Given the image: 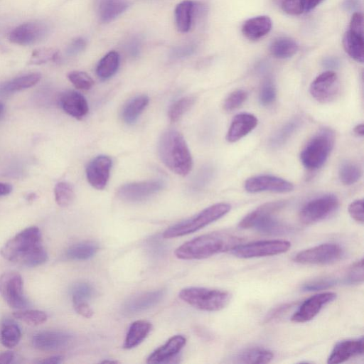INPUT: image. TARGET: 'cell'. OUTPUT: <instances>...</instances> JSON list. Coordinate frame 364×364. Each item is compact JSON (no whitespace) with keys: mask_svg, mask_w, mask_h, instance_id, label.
<instances>
[{"mask_svg":"<svg viewBox=\"0 0 364 364\" xmlns=\"http://www.w3.org/2000/svg\"><path fill=\"white\" fill-rule=\"evenodd\" d=\"M0 254L10 262L28 267L39 266L48 259L41 230L36 226L26 228L11 237L1 248Z\"/></svg>","mask_w":364,"mask_h":364,"instance_id":"6da1fadb","label":"cell"},{"mask_svg":"<svg viewBox=\"0 0 364 364\" xmlns=\"http://www.w3.org/2000/svg\"><path fill=\"white\" fill-rule=\"evenodd\" d=\"M242 238L225 231H215L184 242L175 251L181 259H201L231 251L241 244Z\"/></svg>","mask_w":364,"mask_h":364,"instance_id":"7a4b0ae2","label":"cell"},{"mask_svg":"<svg viewBox=\"0 0 364 364\" xmlns=\"http://www.w3.org/2000/svg\"><path fill=\"white\" fill-rule=\"evenodd\" d=\"M161 161L173 173L187 175L192 168L193 159L183 135L174 129L163 133L158 145Z\"/></svg>","mask_w":364,"mask_h":364,"instance_id":"3957f363","label":"cell"},{"mask_svg":"<svg viewBox=\"0 0 364 364\" xmlns=\"http://www.w3.org/2000/svg\"><path fill=\"white\" fill-rule=\"evenodd\" d=\"M285 205L282 200L264 203L246 215L240 222L243 229L253 228L266 235H279L287 232L289 227L278 220L275 213Z\"/></svg>","mask_w":364,"mask_h":364,"instance_id":"277c9868","label":"cell"},{"mask_svg":"<svg viewBox=\"0 0 364 364\" xmlns=\"http://www.w3.org/2000/svg\"><path fill=\"white\" fill-rule=\"evenodd\" d=\"M230 209L231 205L227 203L213 204L190 218L167 228L164 232L163 237L169 239L193 233L221 218Z\"/></svg>","mask_w":364,"mask_h":364,"instance_id":"5b68a950","label":"cell"},{"mask_svg":"<svg viewBox=\"0 0 364 364\" xmlns=\"http://www.w3.org/2000/svg\"><path fill=\"white\" fill-rule=\"evenodd\" d=\"M335 142L333 130L323 128L307 143L300 154L303 166L311 171L321 167L327 160Z\"/></svg>","mask_w":364,"mask_h":364,"instance_id":"8992f818","label":"cell"},{"mask_svg":"<svg viewBox=\"0 0 364 364\" xmlns=\"http://www.w3.org/2000/svg\"><path fill=\"white\" fill-rule=\"evenodd\" d=\"M179 298L193 307L205 311H218L229 303V292L204 287H187L178 294Z\"/></svg>","mask_w":364,"mask_h":364,"instance_id":"52a82bcc","label":"cell"},{"mask_svg":"<svg viewBox=\"0 0 364 364\" xmlns=\"http://www.w3.org/2000/svg\"><path fill=\"white\" fill-rule=\"evenodd\" d=\"M336 196L326 194L308 201L299 212L300 220L304 224L321 221L332 215L338 208Z\"/></svg>","mask_w":364,"mask_h":364,"instance_id":"ba28073f","label":"cell"},{"mask_svg":"<svg viewBox=\"0 0 364 364\" xmlns=\"http://www.w3.org/2000/svg\"><path fill=\"white\" fill-rule=\"evenodd\" d=\"M291 243L286 240H260L235 247L232 253L243 259L277 255L287 252Z\"/></svg>","mask_w":364,"mask_h":364,"instance_id":"9c48e42d","label":"cell"},{"mask_svg":"<svg viewBox=\"0 0 364 364\" xmlns=\"http://www.w3.org/2000/svg\"><path fill=\"white\" fill-rule=\"evenodd\" d=\"M0 294L13 309L20 310L28 306L23 295V279L16 272H7L0 275Z\"/></svg>","mask_w":364,"mask_h":364,"instance_id":"30bf717a","label":"cell"},{"mask_svg":"<svg viewBox=\"0 0 364 364\" xmlns=\"http://www.w3.org/2000/svg\"><path fill=\"white\" fill-rule=\"evenodd\" d=\"M343 255L341 247L335 243H325L298 252L294 257L296 262L308 264H329Z\"/></svg>","mask_w":364,"mask_h":364,"instance_id":"8fae6325","label":"cell"},{"mask_svg":"<svg viewBox=\"0 0 364 364\" xmlns=\"http://www.w3.org/2000/svg\"><path fill=\"white\" fill-rule=\"evenodd\" d=\"M164 187V183L161 180L129 183L120 186L117 191V196L123 201L138 203L149 199Z\"/></svg>","mask_w":364,"mask_h":364,"instance_id":"7c38bea8","label":"cell"},{"mask_svg":"<svg viewBox=\"0 0 364 364\" xmlns=\"http://www.w3.org/2000/svg\"><path fill=\"white\" fill-rule=\"evenodd\" d=\"M50 26L43 21L23 23L14 28L8 35L9 40L15 44L29 46L36 43L46 37Z\"/></svg>","mask_w":364,"mask_h":364,"instance_id":"4fadbf2b","label":"cell"},{"mask_svg":"<svg viewBox=\"0 0 364 364\" xmlns=\"http://www.w3.org/2000/svg\"><path fill=\"white\" fill-rule=\"evenodd\" d=\"M339 90L338 76L332 70H327L318 75L309 87L311 95L321 103H328L335 100Z\"/></svg>","mask_w":364,"mask_h":364,"instance_id":"5bb4252c","label":"cell"},{"mask_svg":"<svg viewBox=\"0 0 364 364\" xmlns=\"http://www.w3.org/2000/svg\"><path fill=\"white\" fill-rule=\"evenodd\" d=\"M244 188L252 193L259 192L287 193L294 189V184L280 177L272 175H257L247 178Z\"/></svg>","mask_w":364,"mask_h":364,"instance_id":"9a60e30c","label":"cell"},{"mask_svg":"<svg viewBox=\"0 0 364 364\" xmlns=\"http://www.w3.org/2000/svg\"><path fill=\"white\" fill-rule=\"evenodd\" d=\"M336 298V294L326 291L314 294L306 299L294 313L291 321L295 323H305L314 318L324 306Z\"/></svg>","mask_w":364,"mask_h":364,"instance_id":"2e32d148","label":"cell"},{"mask_svg":"<svg viewBox=\"0 0 364 364\" xmlns=\"http://www.w3.org/2000/svg\"><path fill=\"white\" fill-rule=\"evenodd\" d=\"M112 164V159L105 155H100L92 159L86 168V176L89 183L98 190L105 188L109 178Z\"/></svg>","mask_w":364,"mask_h":364,"instance_id":"e0dca14e","label":"cell"},{"mask_svg":"<svg viewBox=\"0 0 364 364\" xmlns=\"http://www.w3.org/2000/svg\"><path fill=\"white\" fill-rule=\"evenodd\" d=\"M72 336L63 331H45L36 333L32 339L35 348L41 351H55L67 346Z\"/></svg>","mask_w":364,"mask_h":364,"instance_id":"ac0fdd59","label":"cell"},{"mask_svg":"<svg viewBox=\"0 0 364 364\" xmlns=\"http://www.w3.org/2000/svg\"><path fill=\"white\" fill-rule=\"evenodd\" d=\"M364 350L363 337L348 339L337 343L331 350L327 363L338 364L343 363L351 358L362 355Z\"/></svg>","mask_w":364,"mask_h":364,"instance_id":"d6986e66","label":"cell"},{"mask_svg":"<svg viewBox=\"0 0 364 364\" xmlns=\"http://www.w3.org/2000/svg\"><path fill=\"white\" fill-rule=\"evenodd\" d=\"M258 124L257 117L250 113H240L232 119L226 135V139L230 143L236 142L252 130Z\"/></svg>","mask_w":364,"mask_h":364,"instance_id":"ffe728a7","label":"cell"},{"mask_svg":"<svg viewBox=\"0 0 364 364\" xmlns=\"http://www.w3.org/2000/svg\"><path fill=\"white\" fill-rule=\"evenodd\" d=\"M186 339L181 335L171 337L164 345L153 351L147 358L148 363H168L186 345Z\"/></svg>","mask_w":364,"mask_h":364,"instance_id":"44dd1931","label":"cell"},{"mask_svg":"<svg viewBox=\"0 0 364 364\" xmlns=\"http://www.w3.org/2000/svg\"><path fill=\"white\" fill-rule=\"evenodd\" d=\"M164 294V289H159L136 295L124 303L123 311L128 314L144 311L159 303Z\"/></svg>","mask_w":364,"mask_h":364,"instance_id":"7402d4cb","label":"cell"},{"mask_svg":"<svg viewBox=\"0 0 364 364\" xmlns=\"http://www.w3.org/2000/svg\"><path fill=\"white\" fill-rule=\"evenodd\" d=\"M59 104L65 113L76 119H82L89 110L85 97L74 90H68L61 94Z\"/></svg>","mask_w":364,"mask_h":364,"instance_id":"603a6c76","label":"cell"},{"mask_svg":"<svg viewBox=\"0 0 364 364\" xmlns=\"http://www.w3.org/2000/svg\"><path fill=\"white\" fill-rule=\"evenodd\" d=\"M271 28L270 18L267 16H259L247 20L242 27V32L249 40L255 41L266 36Z\"/></svg>","mask_w":364,"mask_h":364,"instance_id":"cb8c5ba5","label":"cell"},{"mask_svg":"<svg viewBox=\"0 0 364 364\" xmlns=\"http://www.w3.org/2000/svg\"><path fill=\"white\" fill-rule=\"evenodd\" d=\"M128 0H100L97 13L100 20L108 23L116 18L129 7Z\"/></svg>","mask_w":364,"mask_h":364,"instance_id":"d4e9b609","label":"cell"},{"mask_svg":"<svg viewBox=\"0 0 364 364\" xmlns=\"http://www.w3.org/2000/svg\"><path fill=\"white\" fill-rule=\"evenodd\" d=\"M151 324L145 320L134 321L129 326L124 340V348H133L139 345L149 335Z\"/></svg>","mask_w":364,"mask_h":364,"instance_id":"484cf974","label":"cell"},{"mask_svg":"<svg viewBox=\"0 0 364 364\" xmlns=\"http://www.w3.org/2000/svg\"><path fill=\"white\" fill-rule=\"evenodd\" d=\"M363 39V34L348 30L345 33L342 41L344 50L348 55L361 63L364 60Z\"/></svg>","mask_w":364,"mask_h":364,"instance_id":"4316f807","label":"cell"},{"mask_svg":"<svg viewBox=\"0 0 364 364\" xmlns=\"http://www.w3.org/2000/svg\"><path fill=\"white\" fill-rule=\"evenodd\" d=\"M149 102V98L145 95H137L130 99L122 110L121 116L123 121L128 124L134 123L147 107Z\"/></svg>","mask_w":364,"mask_h":364,"instance_id":"83f0119b","label":"cell"},{"mask_svg":"<svg viewBox=\"0 0 364 364\" xmlns=\"http://www.w3.org/2000/svg\"><path fill=\"white\" fill-rule=\"evenodd\" d=\"M195 4L190 0H184L177 4L175 9V19L178 31L188 32L192 24Z\"/></svg>","mask_w":364,"mask_h":364,"instance_id":"f1b7e54d","label":"cell"},{"mask_svg":"<svg viewBox=\"0 0 364 364\" xmlns=\"http://www.w3.org/2000/svg\"><path fill=\"white\" fill-rule=\"evenodd\" d=\"M41 75L38 73L26 74L13 78L0 85V92L11 93L29 88L36 85L41 79Z\"/></svg>","mask_w":364,"mask_h":364,"instance_id":"f546056e","label":"cell"},{"mask_svg":"<svg viewBox=\"0 0 364 364\" xmlns=\"http://www.w3.org/2000/svg\"><path fill=\"white\" fill-rule=\"evenodd\" d=\"M274 358L269 350L262 348H250L239 353L235 357L237 363L256 364L267 363Z\"/></svg>","mask_w":364,"mask_h":364,"instance_id":"4dcf8cb0","label":"cell"},{"mask_svg":"<svg viewBox=\"0 0 364 364\" xmlns=\"http://www.w3.org/2000/svg\"><path fill=\"white\" fill-rule=\"evenodd\" d=\"M97 243L93 241H84L71 245L65 252V256L72 260H87L92 257L98 251Z\"/></svg>","mask_w":364,"mask_h":364,"instance_id":"1f68e13d","label":"cell"},{"mask_svg":"<svg viewBox=\"0 0 364 364\" xmlns=\"http://www.w3.org/2000/svg\"><path fill=\"white\" fill-rule=\"evenodd\" d=\"M298 50L297 43L289 37H279L274 39L270 46L272 55L279 59H286L293 56Z\"/></svg>","mask_w":364,"mask_h":364,"instance_id":"d6a6232c","label":"cell"},{"mask_svg":"<svg viewBox=\"0 0 364 364\" xmlns=\"http://www.w3.org/2000/svg\"><path fill=\"white\" fill-rule=\"evenodd\" d=\"M119 65V55L116 51H109L99 61L97 68V75L102 80L112 77L117 72Z\"/></svg>","mask_w":364,"mask_h":364,"instance_id":"836d02e7","label":"cell"},{"mask_svg":"<svg viewBox=\"0 0 364 364\" xmlns=\"http://www.w3.org/2000/svg\"><path fill=\"white\" fill-rule=\"evenodd\" d=\"M299 117L293 118L282 125L271 137L269 144L272 148H279L283 146L301 124Z\"/></svg>","mask_w":364,"mask_h":364,"instance_id":"e575fe53","label":"cell"},{"mask_svg":"<svg viewBox=\"0 0 364 364\" xmlns=\"http://www.w3.org/2000/svg\"><path fill=\"white\" fill-rule=\"evenodd\" d=\"M21 329L18 326L11 320L3 321L0 328V342L6 348H14L20 341Z\"/></svg>","mask_w":364,"mask_h":364,"instance_id":"d590c367","label":"cell"},{"mask_svg":"<svg viewBox=\"0 0 364 364\" xmlns=\"http://www.w3.org/2000/svg\"><path fill=\"white\" fill-rule=\"evenodd\" d=\"M338 176L343 184L351 186L361 178L362 169L357 163L347 160L341 163Z\"/></svg>","mask_w":364,"mask_h":364,"instance_id":"8d00e7d4","label":"cell"},{"mask_svg":"<svg viewBox=\"0 0 364 364\" xmlns=\"http://www.w3.org/2000/svg\"><path fill=\"white\" fill-rule=\"evenodd\" d=\"M195 96H186L176 100L168 109V117L171 122H176L185 113H186L195 104Z\"/></svg>","mask_w":364,"mask_h":364,"instance_id":"74e56055","label":"cell"},{"mask_svg":"<svg viewBox=\"0 0 364 364\" xmlns=\"http://www.w3.org/2000/svg\"><path fill=\"white\" fill-rule=\"evenodd\" d=\"M56 203L60 207H67L74 200L75 192L71 184L67 182H59L54 188Z\"/></svg>","mask_w":364,"mask_h":364,"instance_id":"f35d334b","label":"cell"},{"mask_svg":"<svg viewBox=\"0 0 364 364\" xmlns=\"http://www.w3.org/2000/svg\"><path fill=\"white\" fill-rule=\"evenodd\" d=\"M14 318L31 326H38L45 323L47 320V314L41 310H23L20 309L14 312Z\"/></svg>","mask_w":364,"mask_h":364,"instance_id":"ab89813d","label":"cell"},{"mask_svg":"<svg viewBox=\"0 0 364 364\" xmlns=\"http://www.w3.org/2000/svg\"><path fill=\"white\" fill-rule=\"evenodd\" d=\"M70 294L73 303L87 301L94 294V289L91 284L85 282L74 284L70 289Z\"/></svg>","mask_w":364,"mask_h":364,"instance_id":"60d3db41","label":"cell"},{"mask_svg":"<svg viewBox=\"0 0 364 364\" xmlns=\"http://www.w3.org/2000/svg\"><path fill=\"white\" fill-rule=\"evenodd\" d=\"M247 92L242 89L232 91L225 98L223 108L225 111L231 112L239 108L247 100Z\"/></svg>","mask_w":364,"mask_h":364,"instance_id":"b9f144b4","label":"cell"},{"mask_svg":"<svg viewBox=\"0 0 364 364\" xmlns=\"http://www.w3.org/2000/svg\"><path fill=\"white\" fill-rule=\"evenodd\" d=\"M277 91L274 84L270 79L265 80L259 90V101L263 106L272 105L276 100Z\"/></svg>","mask_w":364,"mask_h":364,"instance_id":"7bdbcfd3","label":"cell"},{"mask_svg":"<svg viewBox=\"0 0 364 364\" xmlns=\"http://www.w3.org/2000/svg\"><path fill=\"white\" fill-rule=\"evenodd\" d=\"M60 56L59 52L50 48H38L33 50L30 63L32 64H41L52 60L58 62Z\"/></svg>","mask_w":364,"mask_h":364,"instance_id":"ee69618b","label":"cell"},{"mask_svg":"<svg viewBox=\"0 0 364 364\" xmlns=\"http://www.w3.org/2000/svg\"><path fill=\"white\" fill-rule=\"evenodd\" d=\"M68 77L71 83L80 90H89L94 85L92 78L82 71H72L68 73Z\"/></svg>","mask_w":364,"mask_h":364,"instance_id":"f6af8a7d","label":"cell"},{"mask_svg":"<svg viewBox=\"0 0 364 364\" xmlns=\"http://www.w3.org/2000/svg\"><path fill=\"white\" fill-rule=\"evenodd\" d=\"M363 281V259L354 263L349 269L343 279L346 284H358Z\"/></svg>","mask_w":364,"mask_h":364,"instance_id":"bcb514c9","label":"cell"},{"mask_svg":"<svg viewBox=\"0 0 364 364\" xmlns=\"http://www.w3.org/2000/svg\"><path fill=\"white\" fill-rule=\"evenodd\" d=\"M337 283V280L333 278H323L304 284L301 289L304 291H312L326 289Z\"/></svg>","mask_w":364,"mask_h":364,"instance_id":"7dc6e473","label":"cell"},{"mask_svg":"<svg viewBox=\"0 0 364 364\" xmlns=\"http://www.w3.org/2000/svg\"><path fill=\"white\" fill-rule=\"evenodd\" d=\"M281 6L289 15H299L304 11L302 0H282Z\"/></svg>","mask_w":364,"mask_h":364,"instance_id":"c3c4849f","label":"cell"},{"mask_svg":"<svg viewBox=\"0 0 364 364\" xmlns=\"http://www.w3.org/2000/svg\"><path fill=\"white\" fill-rule=\"evenodd\" d=\"M348 213L350 217L355 221L363 223V200L358 199L353 201L348 206Z\"/></svg>","mask_w":364,"mask_h":364,"instance_id":"681fc988","label":"cell"},{"mask_svg":"<svg viewBox=\"0 0 364 364\" xmlns=\"http://www.w3.org/2000/svg\"><path fill=\"white\" fill-rule=\"evenodd\" d=\"M195 51V46L191 44L175 47L172 49L170 56L173 59H181L191 55Z\"/></svg>","mask_w":364,"mask_h":364,"instance_id":"f907efd6","label":"cell"},{"mask_svg":"<svg viewBox=\"0 0 364 364\" xmlns=\"http://www.w3.org/2000/svg\"><path fill=\"white\" fill-rule=\"evenodd\" d=\"M141 48V40L137 36L130 38L126 44V50L128 55L132 58H136L139 55Z\"/></svg>","mask_w":364,"mask_h":364,"instance_id":"816d5d0a","label":"cell"},{"mask_svg":"<svg viewBox=\"0 0 364 364\" xmlns=\"http://www.w3.org/2000/svg\"><path fill=\"white\" fill-rule=\"evenodd\" d=\"M86 41L81 37L73 39L66 48L68 55H75L82 52L86 47Z\"/></svg>","mask_w":364,"mask_h":364,"instance_id":"f5cc1de1","label":"cell"},{"mask_svg":"<svg viewBox=\"0 0 364 364\" xmlns=\"http://www.w3.org/2000/svg\"><path fill=\"white\" fill-rule=\"evenodd\" d=\"M349 30L363 34V16L361 13L356 12L353 14L350 19Z\"/></svg>","mask_w":364,"mask_h":364,"instance_id":"db71d44e","label":"cell"},{"mask_svg":"<svg viewBox=\"0 0 364 364\" xmlns=\"http://www.w3.org/2000/svg\"><path fill=\"white\" fill-rule=\"evenodd\" d=\"M73 306L77 314L85 318H90L93 315L94 312L87 302H75L73 303Z\"/></svg>","mask_w":364,"mask_h":364,"instance_id":"11a10c76","label":"cell"},{"mask_svg":"<svg viewBox=\"0 0 364 364\" xmlns=\"http://www.w3.org/2000/svg\"><path fill=\"white\" fill-rule=\"evenodd\" d=\"M291 304H284L280 305L274 309H272L269 314L267 315L265 318V321L268 322L271 320L275 319L280 316H282L284 313H285L289 308H291Z\"/></svg>","mask_w":364,"mask_h":364,"instance_id":"9f6ffc18","label":"cell"},{"mask_svg":"<svg viewBox=\"0 0 364 364\" xmlns=\"http://www.w3.org/2000/svg\"><path fill=\"white\" fill-rule=\"evenodd\" d=\"M323 0H302L304 11H309L314 9Z\"/></svg>","mask_w":364,"mask_h":364,"instance_id":"6f0895ef","label":"cell"},{"mask_svg":"<svg viewBox=\"0 0 364 364\" xmlns=\"http://www.w3.org/2000/svg\"><path fill=\"white\" fill-rule=\"evenodd\" d=\"M63 360V357L60 355H53L46 358H44L41 360H39L38 363L43 364H58L60 363Z\"/></svg>","mask_w":364,"mask_h":364,"instance_id":"680465c9","label":"cell"},{"mask_svg":"<svg viewBox=\"0 0 364 364\" xmlns=\"http://www.w3.org/2000/svg\"><path fill=\"white\" fill-rule=\"evenodd\" d=\"M14 355L11 351L4 352L0 354V363H10L14 359Z\"/></svg>","mask_w":364,"mask_h":364,"instance_id":"91938a15","label":"cell"},{"mask_svg":"<svg viewBox=\"0 0 364 364\" xmlns=\"http://www.w3.org/2000/svg\"><path fill=\"white\" fill-rule=\"evenodd\" d=\"M323 65L328 68H336L339 65V61L334 58H327L323 60Z\"/></svg>","mask_w":364,"mask_h":364,"instance_id":"94428289","label":"cell"},{"mask_svg":"<svg viewBox=\"0 0 364 364\" xmlns=\"http://www.w3.org/2000/svg\"><path fill=\"white\" fill-rule=\"evenodd\" d=\"M12 191V186L9 183L0 182V196L9 194Z\"/></svg>","mask_w":364,"mask_h":364,"instance_id":"6125c7cd","label":"cell"},{"mask_svg":"<svg viewBox=\"0 0 364 364\" xmlns=\"http://www.w3.org/2000/svg\"><path fill=\"white\" fill-rule=\"evenodd\" d=\"M353 132L358 136L363 137L364 136V124L363 123L357 124L353 129Z\"/></svg>","mask_w":364,"mask_h":364,"instance_id":"be15d7a7","label":"cell"},{"mask_svg":"<svg viewBox=\"0 0 364 364\" xmlns=\"http://www.w3.org/2000/svg\"><path fill=\"white\" fill-rule=\"evenodd\" d=\"M4 112V105L2 102H0V119L2 117Z\"/></svg>","mask_w":364,"mask_h":364,"instance_id":"e7e4bbea","label":"cell"},{"mask_svg":"<svg viewBox=\"0 0 364 364\" xmlns=\"http://www.w3.org/2000/svg\"><path fill=\"white\" fill-rule=\"evenodd\" d=\"M102 363H117V361L105 360L102 361Z\"/></svg>","mask_w":364,"mask_h":364,"instance_id":"03108f58","label":"cell"}]
</instances>
